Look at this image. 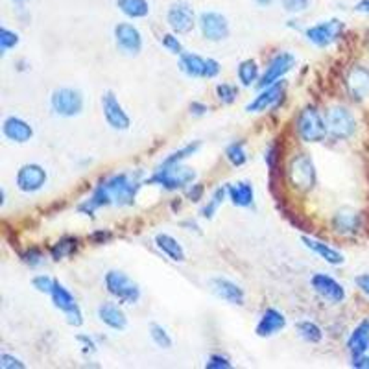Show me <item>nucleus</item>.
Instances as JSON below:
<instances>
[{"mask_svg": "<svg viewBox=\"0 0 369 369\" xmlns=\"http://www.w3.org/2000/svg\"><path fill=\"white\" fill-rule=\"evenodd\" d=\"M312 288H314L316 292L320 294L321 298L327 299V301H331V303H342L343 299H345V290L336 279H332L331 276H325V273H316L312 279Z\"/></svg>", "mask_w": 369, "mask_h": 369, "instance_id": "nucleus-16", "label": "nucleus"}, {"mask_svg": "<svg viewBox=\"0 0 369 369\" xmlns=\"http://www.w3.org/2000/svg\"><path fill=\"white\" fill-rule=\"evenodd\" d=\"M288 179L298 190H310L316 183L314 163L307 154L296 155L288 165Z\"/></svg>", "mask_w": 369, "mask_h": 369, "instance_id": "nucleus-6", "label": "nucleus"}, {"mask_svg": "<svg viewBox=\"0 0 369 369\" xmlns=\"http://www.w3.org/2000/svg\"><path fill=\"white\" fill-rule=\"evenodd\" d=\"M282 8L288 11V13H301L309 8L310 0H281Z\"/></svg>", "mask_w": 369, "mask_h": 369, "instance_id": "nucleus-42", "label": "nucleus"}, {"mask_svg": "<svg viewBox=\"0 0 369 369\" xmlns=\"http://www.w3.org/2000/svg\"><path fill=\"white\" fill-rule=\"evenodd\" d=\"M161 43H163V46H165L168 52H172V54H177V55L183 54L181 43H179V39H177L174 33H166V35H163Z\"/></svg>", "mask_w": 369, "mask_h": 369, "instance_id": "nucleus-40", "label": "nucleus"}, {"mask_svg": "<svg viewBox=\"0 0 369 369\" xmlns=\"http://www.w3.org/2000/svg\"><path fill=\"white\" fill-rule=\"evenodd\" d=\"M102 183H104L107 192H109L111 201L118 205V207L133 205L138 188H141V181L135 176H129V174H116V176L104 179Z\"/></svg>", "mask_w": 369, "mask_h": 369, "instance_id": "nucleus-3", "label": "nucleus"}, {"mask_svg": "<svg viewBox=\"0 0 369 369\" xmlns=\"http://www.w3.org/2000/svg\"><path fill=\"white\" fill-rule=\"evenodd\" d=\"M15 4H24V2H28V0H13Z\"/></svg>", "mask_w": 369, "mask_h": 369, "instance_id": "nucleus-55", "label": "nucleus"}, {"mask_svg": "<svg viewBox=\"0 0 369 369\" xmlns=\"http://www.w3.org/2000/svg\"><path fill=\"white\" fill-rule=\"evenodd\" d=\"M287 327V318L282 312H279L277 309H268L262 314V318L257 323V334L260 338H268L277 334L279 331H282Z\"/></svg>", "mask_w": 369, "mask_h": 369, "instance_id": "nucleus-20", "label": "nucleus"}, {"mask_svg": "<svg viewBox=\"0 0 369 369\" xmlns=\"http://www.w3.org/2000/svg\"><path fill=\"white\" fill-rule=\"evenodd\" d=\"M32 282H33V288H35L37 292L50 294L52 292V288H54L55 279H52V277H48V276H37V277H33Z\"/></svg>", "mask_w": 369, "mask_h": 369, "instance_id": "nucleus-41", "label": "nucleus"}, {"mask_svg": "<svg viewBox=\"0 0 369 369\" xmlns=\"http://www.w3.org/2000/svg\"><path fill=\"white\" fill-rule=\"evenodd\" d=\"M50 105L54 109L55 115L72 118L82 113L83 109V94L76 89H55L52 96H50Z\"/></svg>", "mask_w": 369, "mask_h": 369, "instance_id": "nucleus-7", "label": "nucleus"}, {"mask_svg": "<svg viewBox=\"0 0 369 369\" xmlns=\"http://www.w3.org/2000/svg\"><path fill=\"white\" fill-rule=\"evenodd\" d=\"M349 96L357 102L369 98V71L364 66H353L345 78Z\"/></svg>", "mask_w": 369, "mask_h": 369, "instance_id": "nucleus-17", "label": "nucleus"}, {"mask_svg": "<svg viewBox=\"0 0 369 369\" xmlns=\"http://www.w3.org/2000/svg\"><path fill=\"white\" fill-rule=\"evenodd\" d=\"M155 246L168 257V259L176 260V262H183L185 260V249L181 248V244L177 242L176 238L166 235V233H159L155 237Z\"/></svg>", "mask_w": 369, "mask_h": 369, "instance_id": "nucleus-26", "label": "nucleus"}, {"mask_svg": "<svg viewBox=\"0 0 369 369\" xmlns=\"http://www.w3.org/2000/svg\"><path fill=\"white\" fill-rule=\"evenodd\" d=\"M348 349L353 359L364 357L369 351V320L359 323V327L351 332L348 340Z\"/></svg>", "mask_w": 369, "mask_h": 369, "instance_id": "nucleus-22", "label": "nucleus"}, {"mask_svg": "<svg viewBox=\"0 0 369 369\" xmlns=\"http://www.w3.org/2000/svg\"><path fill=\"white\" fill-rule=\"evenodd\" d=\"M105 288L113 298L122 305H133L141 299V288L132 277H127L124 271L111 270L105 273Z\"/></svg>", "mask_w": 369, "mask_h": 369, "instance_id": "nucleus-2", "label": "nucleus"}, {"mask_svg": "<svg viewBox=\"0 0 369 369\" xmlns=\"http://www.w3.org/2000/svg\"><path fill=\"white\" fill-rule=\"evenodd\" d=\"M21 259H22V262L30 266V268H35V266L43 264L44 255L39 248H30L21 255Z\"/></svg>", "mask_w": 369, "mask_h": 369, "instance_id": "nucleus-39", "label": "nucleus"}, {"mask_svg": "<svg viewBox=\"0 0 369 369\" xmlns=\"http://www.w3.org/2000/svg\"><path fill=\"white\" fill-rule=\"evenodd\" d=\"M2 132H4L6 138L19 144L28 143L33 137V127L19 116H8L2 124Z\"/></svg>", "mask_w": 369, "mask_h": 369, "instance_id": "nucleus-19", "label": "nucleus"}, {"mask_svg": "<svg viewBox=\"0 0 369 369\" xmlns=\"http://www.w3.org/2000/svg\"><path fill=\"white\" fill-rule=\"evenodd\" d=\"M190 111H192V115L201 116L209 111V107H207L205 104H199V102H192V104H190Z\"/></svg>", "mask_w": 369, "mask_h": 369, "instance_id": "nucleus-51", "label": "nucleus"}, {"mask_svg": "<svg viewBox=\"0 0 369 369\" xmlns=\"http://www.w3.org/2000/svg\"><path fill=\"white\" fill-rule=\"evenodd\" d=\"M238 80H240L242 85H246V87L253 85V83L259 80V65H257V61H242V63L238 65Z\"/></svg>", "mask_w": 369, "mask_h": 369, "instance_id": "nucleus-31", "label": "nucleus"}, {"mask_svg": "<svg viewBox=\"0 0 369 369\" xmlns=\"http://www.w3.org/2000/svg\"><path fill=\"white\" fill-rule=\"evenodd\" d=\"M78 244H80V240H78L76 237H63L52 246L50 255H52V259L54 260L66 259V257H71V255L76 251Z\"/></svg>", "mask_w": 369, "mask_h": 369, "instance_id": "nucleus-30", "label": "nucleus"}, {"mask_svg": "<svg viewBox=\"0 0 369 369\" xmlns=\"http://www.w3.org/2000/svg\"><path fill=\"white\" fill-rule=\"evenodd\" d=\"M227 196H229L233 205H237V207H249V205H253L255 190L251 187V183L238 181L231 183L227 187Z\"/></svg>", "mask_w": 369, "mask_h": 369, "instance_id": "nucleus-25", "label": "nucleus"}, {"mask_svg": "<svg viewBox=\"0 0 369 369\" xmlns=\"http://www.w3.org/2000/svg\"><path fill=\"white\" fill-rule=\"evenodd\" d=\"M226 157L233 166L246 165V161H248V154H246V148H244L242 141L229 144L226 150Z\"/></svg>", "mask_w": 369, "mask_h": 369, "instance_id": "nucleus-34", "label": "nucleus"}, {"mask_svg": "<svg viewBox=\"0 0 369 369\" xmlns=\"http://www.w3.org/2000/svg\"><path fill=\"white\" fill-rule=\"evenodd\" d=\"M327 133L336 141H345V138L353 137L354 129H357V120H354L353 113L348 107L336 105L327 111L325 115Z\"/></svg>", "mask_w": 369, "mask_h": 369, "instance_id": "nucleus-4", "label": "nucleus"}, {"mask_svg": "<svg viewBox=\"0 0 369 369\" xmlns=\"http://www.w3.org/2000/svg\"><path fill=\"white\" fill-rule=\"evenodd\" d=\"M360 226H362L360 215L353 209L338 210L332 218V227L340 235H354L360 229Z\"/></svg>", "mask_w": 369, "mask_h": 369, "instance_id": "nucleus-23", "label": "nucleus"}, {"mask_svg": "<svg viewBox=\"0 0 369 369\" xmlns=\"http://www.w3.org/2000/svg\"><path fill=\"white\" fill-rule=\"evenodd\" d=\"M226 196H227L226 187L216 188L215 192H213V196H210L209 201H207V205H205L204 209H201V216H204V218H207V220H210V218L216 215V210L220 209V205L224 204Z\"/></svg>", "mask_w": 369, "mask_h": 369, "instance_id": "nucleus-32", "label": "nucleus"}, {"mask_svg": "<svg viewBox=\"0 0 369 369\" xmlns=\"http://www.w3.org/2000/svg\"><path fill=\"white\" fill-rule=\"evenodd\" d=\"M50 298H52V303H54L55 309H60L63 314L69 312L71 309H74L78 305L74 296H72L60 281L54 282V288H52V292H50Z\"/></svg>", "mask_w": 369, "mask_h": 369, "instance_id": "nucleus-28", "label": "nucleus"}, {"mask_svg": "<svg viewBox=\"0 0 369 369\" xmlns=\"http://www.w3.org/2000/svg\"><path fill=\"white\" fill-rule=\"evenodd\" d=\"M199 146H201L199 143L187 144L185 148L177 150V152H174L172 155H168V157H166V159L163 161V165H177V163H181L183 159H187V157H190V155L196 154V152L199 150Z\"/></svg>", "mask_w": 369, "mask_h": 369, "instance_id": "nucleus-35", "label": "nucleus"}, {"mask_svg": "<svg viewBox=\"0 0 369 369\" xmlns=\"http://www.w3.org/2000/svg\"><path fill=\"white\" fill-rule=\"evenodd\" d=\"M216 94H218V98L224 102V104H233L238 96V89L235 85H229V83H220L218 87H216Z\"/></svg>", "mask_w": 369, "mask_h": 369, "instance_id": "nucleus-38", "label": "nucleus"}, {"mask_svg": "<svg viewBox=\"0 0 369 369\" xmlns=\"http://www.w3.org/2000/svg\"><path fill=\"white\" fill-rule=\"evenodd\" d=\"M298 133L305 143H320L327 137V124L316 107H305L298 116Z\"/></svg>", "mask_w": 369, "mask_h": 369, "instance_id": "nucleus-5", "label": "nucleus"}, {"mask_svg": "<svg viewBox=\"0 0 369 369\" xmlns=\"http://www.w3.org/2000/svg\"><path fill=\"white\" fill-rule=\"evenodd\" d=\"M342 32L343 22L338 21V19H331V21L318 22L314 26H310L307 30V39H309L310 43H314L316 46L325 48V46H331L334 41H338Z\"/></svg>", "mask_w": 369, "mask_h": 369, "instance_id": "nucleus-9", "label": "nucleus"}, {"mask_svg": "<svg viewBox=\"0 0 369 369\" xmlns=\"http://www.w3.org/2000/svg\"><path fill=\"white\" fill-rule=\"evenodd\" d=\"M194 179H196V172L190 166L177 163V165H161L154 176L146 181V185L150 183V185H161L166 190H177L192 185Z\"/></svg>", "mask_w": 369, "mask_h": 369, "instance_id": "nucleus-1", "label": "nucleus"}, {"mask_svg": "<svg viewBox=\"0 0 369 369\" xmlns=\"http://www.w3.org/2000/svg\"><path fill=\"white\" fill-rule=\"evenodd\" d=\"M116 8L129 19H144L150 13L148 0H116Z\"/></svg>", "mask_w": 369, "mask_h": 369, "instance_id": "nucleus-29", "label": "nucleus"}, {"mask_svg": "<svg viewBox=\"0 0 369 369\" xmlns=\"http://www.w3.org/2000/svg\"><path fill=\"white\" fill-rule=\"evenodd\" d=\"M17 44H19V35L8 28H0V52L8 54V50H11Z\"/></svg>", "mask_w": 369, "mask_h": 369, "instance_id": "nucleus-37", "label": "nucleus"}, {"mask_svg": "<svg viewBox=\"0 0 369 369\" xmlns=\"http://www.w3.org/2000/svg\"><path fill=\"white\" fill-rule=\"evenodd\" d=\"M66 316V323L72 327H80L83 323V314L82 310H80V307H74V309H71L69 312H65Z\"/></svg>", "mask_w": 369, "mask_h": 369, "instance_id": "nucleus-45", "label": "nucleus"}, {"mask_svg": "<svg viewBox=\"0 0 369 369\" xmlns=\"http://www.w3.org/2000/svg\"><path fill=\"white\" fill-rule=\"evenodd\" d=\"M109 238H111L109 231H96L93 237H91V240H93L94 244H104V242H107Z\"/></svg>", "mask_w": 369, "mask_h": 369, "instance_id": "nucleus-50", "label": "nucleus"}, {"mask_svg": "<svg viewBox=\"0 0 369 369\" xmlns=\"http://www.w3.org/2000/svg\"><path fill=\"white\" fill-rule=\"evenodd\" d=\"M0 368L2 369H24L26 368V364H24L22 360L11 357V354L2 353L0 354Z\"/></svg>", "mask_w": 369, "mask_h": 369, "instance_id": "nucleus-43", "label": "nucleus"}, {"mask_svg": "<svg viewBox=\"0 0 369 369\" xmlns=\"http://www.w3.org/2000/svg\"><path fill=\"white\" fill-rule=\"evenodd\" d=\"M354 282H357V287L362 290V292L366 294L369 298V273H364V276H359L357 279H354Z\"/></svg>", "mask_w": 369, "mask_h": 369, "instance_id": "nucleus-48", "label": "nucleus"}, {"mask_svg": "<svg viewBox=\"0 0 369 369\" xmlns=\"http://www.w3.org/2000/svg\"><path fill=\"white\" fill-rule=\"evenodd\" d=\"M210 288H213V292H215L218 298L227 301V303L244 305L246 294H244V290L238 287L237 282L229 281L226 277H215V279H210Z\"/></svg>", "mask_w": 369, "mask_h": 369, "instance_id": "nucleus-18", "label": "nucleus"}, {"mask_svg": "<svg viewBox=\"0 0 369 369\" xmlns=\"http://www.w3.org/2000/svg\"><path fill=\"white\" fill-rule=\"evenodd\" d=\"M46 179H48V176H46V170H44L43 166L35 165V163H28V165H22L19 168L15 183L19 190L32 194L41 190L46 185Z\"/></svg>", "mask_w": 369, "mask_h": 369, "instance_id": "nucleus-8", "label": "nucleus"}, {"mask_svg": "<svg viewBox=\"0 0 369 369\" xmlns=\"http://www.w3.org/2000/svg\"><path fill=\"white\" fill-rule=\"evenodd\" d=\"M98 318L104 325H107L109 329H115V331H124L127 327V318L124 314V310L115 303L100 305Z\"/></svg>", "mask_w": 369, "mask_h": 369, "instance_id": "nucleus-21", "label": "nucleus"}, {"mask_svg": "<svg viewBox=\"0 0 369 369\" xmlns=\"http://www.w3.org/2000/svg\"><path fill=\"white\" fill-rule=\"evenodd\" d=\"M179 69L190 78H204L205 76V60L198 54L183 52L179 55Z\"/></svg>", "mask_w": 369, "mask_h": 369, "instance_id": "nucleus-27", "label": "nucleus"}, {"mask_svg": "<svg viewBox=\"0 0 369 369\" xmlns=\"http://www.w3.org/2000/svg\"><path fill=\"white\" fill-rule=\"evenodd\" d=\"M115 41L120 52L127 55H137L143 50V35L137 26L129 22H120L115 26Z\"/></svg>", "mask_w": 369, "mask_h": 369, "instance_id": "nucleus-11", "label": "nucleus"}, {"mask_svg": "<svg viewBox=\"0 0 369 369\" xmlns=\"http://www.w3.org/2000/svg\"><path fill=\"white\" fill-rule=\"evenodd\" d=\"M255 2H257L259 6H262V8H268V6L273 4L276 0H255Z\"/></svg>", "mask_w": 369, "mask_h": 369, "instance_id": "nucleus-54", "label": "nucleus"}, {"mask_svg": "<svg viewBox=\"0 0 369 369\" xmlns=\"http://www.w3.org/2000/svg\"><path fill=\"white\" fill-rule=\"evenodd\" d=\"M285 87H287V83L285 82H276L273 85L264 87L259 96H255V98L246 105V111H249V113H262V111L276 107V105L281 102L282 94H285Z\"/></svg>", "mask_w": 369, "mask_h": 369, "instance_id": "nucleus-15", "label": "nucleus"}, {"mask_svg": "<svg viewBox=\"0 0 369 369\" xmlns=\"http://www.w3.org/2000/svg\"><path fill=\"white\" fill-rule=\"evenodd\" d=\"M150 336H152V340H154L159 348L163 349L172 348V338L168 336V332H166L165 327L159 325V323H152V325H150Z\"/></svg>", "mask_w": 369, "mask_h": 369, "instance_id": "nucleus-36", "label": "nucleus"}, {"mask_svg": "<svg viewBox=\"0 0 369 369\" xmlns=\"http://www.w3.org/2000/svg\"><path fill=\"white\" fill-rule=\"evenodd\" d=\"M198 24L204 37L209 41H222L229 35V22L226 17L216 11H204L199 15Z\"/></svg>", "mask_w": 369, "mask_h": 369, "instance_id": "nucleus-13", "label": "nucleus"}, {"mask_svg": "<svg viewBox=\"0 0 369 369\" xmlns=\"http://www.w3.org/2000/svg\"><path fill=\"white\" fill-rule=\"evenodd\" d=\"M78 342H82L83 348H85V351H89V353H94V351H96V343H94L89 336H83V334H80V336H78Z\"/></svg>", "mask_w": 369, "mask_h": 369, "instance_id": "nucleus-49", "label": "nucleus"}, {"mask_svg": "<svg viewBox=\"0 0 369 369\" xmlns=\"http://www.w3.org/2000/svg\"><path fill=\"white\" fill-rule=\"evenodd\" d=\"M354 10L360 11V13H369V0H360Z\"/></svg>", "mask_w": 369, "mask_h": 369, "instance_id": "nucleus-53", "label": "nucleus"}, {"mask_svg": "<svg viewBox=\"0 0 369 369\" xmlns=\"http://www.w3.org/2000/svg\"><path fill=\"white\" fill-rule=\"evenodd\" d=\"M298 332L301 334L305 342L309 343H318L321 342V338H323V332H321V329L316 325L314 321H299Z\"/></svg>", "mask_w": 369, "mask_h": 369, "instance_id": "nucleus-33", "label": "nucleus"}, {"mask_svg": "<svg viewBox=\"0 0 369 369\" xmlns=\"http://www.w3.org/2000/svg\"><path fill=\"white\" fill-rule=\"evenodd\" d=\"M187 196H188V199H190V201H199V199H201V196H204V185H199V183L192 185V187L188 188Z\"/></svg>", "mask_w": 369, "mask_h": 369, "instance_id": "nucleus-47", "label": "nucleus"}, {"mask_svg": "<svg viewBox=\"0 0 369 369\" xmlns=\"http://www.w3.org/2000/svg\"><path fill=\"white\" fill-rule=\"evenodd\" d=\"M102 109H104L105 122H107L113 129L124 132V129H127L129 124H132L129 116H127V113L124 111V107H122V104L118 102L115 93H111V91H107V93L102 96Z\"/></svg>", "mask_w": 369, "mask_h": 369, "instance_id": "nucleus-12", "label": "nucleus"}, {"mask_svg": "<svg viewBox=\"0 0 369 369\" xmlns=\"http://www.w3.org/2000/svg\"><path fill=\"white\" fill-rule=\"evenodd\" d=\"M353 368L369 369V359H366V357H359V359H353Z\"/></svg>", "mask_w": 369, "mask_h": 369, "instance_id": "nucleus-52", "label": "nucleus"}, {"mask_svg": "<svg viewBox=\"0 0 369 369\" xmlns=\"http://www.w3.org/2000/svg\"><path fill=\"white\" fill-rule=\"evenodd\" d=\"M207 369H231L233 364L229 362V359L226 357H222V354H213L209 360H207V364H205Z\"/></svg>", "mask_w": 369, "mask_h": 369, "instance_id": "nucleus-44", "label": "nucleus"}, {"mask_svg": "<svg viewBox=\"0 0 369 369\" xmlns=\"http://www.w3.org/2000/svg\"><path fill=\"white\" fill-rule=\"evenodd\" d=\"M166 22H168V26H170L176 33L192 32L194 24H196L192 6L188 4V2H185V0L174 2V4L168 8Z\"/></svg>", "mask_w": 369, "mask_h": 369, "instance_id": "nucleus-10", "label": "nucleus"}, {"mask_svg": "<svg viewBox=\"0 0 369 369\" xmlns=\"http://www.w3.org/2000/svg\"><path fill=\"white\" fill-rule=\"evenodd\" d=\"M301 240H303V244L310 249V251H314L316 255H320L321 259L325 260V262H329V264H332V266L343 264V260H345L343 259V255L340 253L338 249L331 248L329 244L320 242V240H316V238H310V237H303Z\"/></svg>", "mask_w": 369, "mask_h": 369, "instance_id": "nucleus-24", "label": "nucleus"}, {"mask_svg": "<svg viewBox=\"0 0 369 369\" xmlns=\"http://www.w3.org/2000/svg\"><path fill=\"white\" fill-rule=\"evenodd\" d=\"M220 74V63L216 60H205V76L204 78H216Z\"/></svg>", "mask_w": 369, "mask_h": 369, "instance_id": "nucleus-46", "label": "nucleus"}, {"mask_svg": "<svg viewBox=\"0 0 369 369\" xmlns=\"http://www.w3.org/2000/svg\"><path fill=\"white\" fill-rule=\"evenodd\" d=\"M296 65V57L288 52H281L277 54L273 60L270 61V65L266 66V72L262 74L259 82V87L264 89L268 85H273L276 82H279L287 72L292 71V66Z\"/></svg>", "mask_w": 369, "mask_h": 369, "instance_id": "nucleus-14", "label": "nucleus"}]
</instances>
